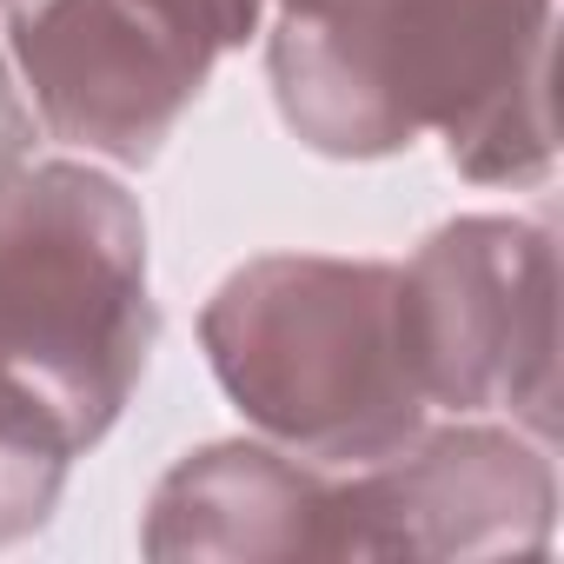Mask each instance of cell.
<instances>
[{
  "label": "cell",
  "mask_w": 564,
  "mask_h": 564,
  "mask_svg": "<svg viewBox=\"0 0 564 564\" xmlns=\"http://www.w3.org/2000/svg\"><path fill=\"white\" fill-rule=\"evenodd\" d=\"M160 339L140 199L94 160L0 186V432L54 458L94 452Z\"/></svg>",
  "instance_id": "obj_1"
},
{
  "label": "cell",
  "mask_w": 564,
  "mask_h": 564,
  "mask_svg": "<svg viewBox=\"0 0 564 564\" xmlns=\"http://www.w3.org/2000/svg\"><path fill=\"white\" fill-rule=\"evenodd\" d=\"M199 346L226 399L306 465L359 471L432 425L392 259H246L206 300Z\"/></svg>",
  "instance_id": "obj_2"
},
{
  "label": "cell",
  "mask_w": 564,
  "mask_h": 564,
  "mask_svg": "<svg viewBox=\"0 0 564 564\" xmlns=\"http://www.w3.org/2000/svg\"><path fill=\"white\" fill-rule=\"evenodd\" d=\"M405 346L425 405L458 419L505 412L557 432V232L544 213H465L405 265Z\"/></svg>",
  "instance_id": "obj_3"
},
{
  "label": "cell",
  "mask_w": 564,
  "mask_h": 564,
  "mask_svg": "<svg viewBox=\"0 0 564 564\" xmlns=\"http://www.w3.org/2000/svg\"><path fill=\"white\" fill-rule=\"evenodd\" d=\"M34 120L87 160L153 166L226 61L173 0H34L8 21Z\"/></svg>",
  "instance_id": "obj_4"
},
{
  "label": "cell",
  "mask_w": 564,
  "mask_h": 564,
  "mask_svg": "<svg viewBox=\"0 0 564 564\" xmlns=\"http://www.w3.org/2000/svg\"><path fill=\"white\" fill-rule=\"evenodd\" d=\"M551 524V445L518 425L452 419L333 478L326 557H531Z\"/></svg>",
  "instance_id": "obj_5"
},
{
  "label": "cell",
  "mask_w": 564,
  "mask_h": 564,
  "mask_svg": "<svg viewBox=\"0 0 564 564\" xmlns=\"http://www.w3.org/2000/svg\"><path fill=\"white\" fill-rule=\"evenodd\" d=\"M551 21L557 0H419L412 120L478 186L551 180Z\"/></svg>",
  "instance_id": "obj_6"
},
{
  "label": "cell",
  "mask_w": 564,
  "mask_h": 564,
  "mask_svg": "<svg viewBox=\"0 0 564 564\" xmlns=\"http://www.w3.org/2000/svg\"><path fill=\"white\" fill-rule=\"evenodd\" d=\"M412 21L419 0H279L265 41L279 120L326 160L405 153L419 140L405 80Z\"/></svg>",
  "instance_id": "obj_7"
},
{
  "label": "cell",
  "mask_w": 564,
  "mask_h": 564,
  "mask_svg": "<svg viewBox=\"0 0 564 564\" xmlns=\"http://www.w3.org/2000/svg\"><path fill=\"white\" fill-rule=\"evenodd\" d=\"M333 478L279 452L272 438H226L186 452L147 498L140 551L147 557H226V564H286L326 557Z\"/></svg>",
  "instance_id": "obj_8"
},
{
  "label": "cell",
  "mask_w": 564,
  "mask_h": 564,
  "mask_svg": "<svg viewBox=\"0 0 564 564\" xmlns=\"http://www.w3.org/2000/svg\"><path fill=\"white\" fill-rule=\"evenodd\" d=\"M61 485H67V458L0 432V551L47 531V518L61 505Z\"/></svg>",
  "instance_id": "obj_9"
},
{
  "label": "cell",
  "mask_w": 564,
  "mask_h": 564,
  "mask_svg": "<svg viewBox=\"0 0 564 564\" xmlns=\"http://www.w3.org/2000/svg\"><path fill=\"white\" fill-rule=\"evenodd\" d=\"M173 8H180L193 28H206V34L219 41V54H232V47H246V41L259 34L265 0H173Z\"/></svg>",
  "instance_id": "obj_10"
},
{
  "label": "cell",
  "mask_w": 564,
  "mask_h": 564,
  "mask_svg": "<svg viewBox=\"0 0 564 564\" xmlns=\"http://www.w3.org/2000/svg\"><path fill=\"white\" fill-rule=\"evenodd\" d=\"M34 153V107L21 100L14 74H8V54H0V186H8Z\"/></svg>",
  "instance_id": "obj_11"
}]
</instances>
